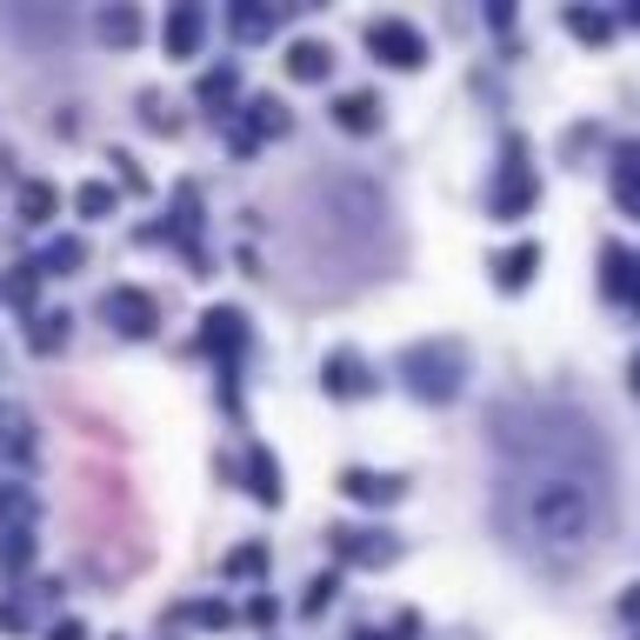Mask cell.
I'll return each mask as SVG.
<instances>
[{"label": "cell", "instance_id": "6da1fadb", "mask_svg": "<svg viewBox=\"0 0 640 640\" xmlns=\"http://www.w3.org/2000/svg\"><path fill=\"white\" fill-rule=\"evenodd\" d=\"M507 514L540 553H581L607 527V467L594 441H553L534 434V447L507 467Z\"/></svg>", "mask_w": 640, "mask_h": 640}, {"label": "cell", "instance_id": "7a4b0ae2", "mask_svg": "<svg viewBox=\"0 0 640 640\" xmlns=\"http://www.w3.org/2000/svg\"><path fill=\"white\" fill-rule=\"evenodd\" d=\"M367 41H374L393 67H414V60L427 54V47H421V34H414L408 21H367Z\"/></svg>", "mask_w": 640, "mask_h": 640}, {"label": "cell", "instance_id": "3957f363", "mask_svg": "<svg viewBox=\"0 0 640 640\" xmlns=\"http://www.w3.org/2000/svg\"><path fill=\"white\" fill-rule=\"evenodd\" d=\"M607 294L620 307H640V261L627 248H607Z\"/></svg>", "mask_w": 640, "mask_h": 640}, {"label": "cell", "instance_id": "277c9868", "mask_svg": "<svg viewBox=\"0 0 640 640\" xmlns=\"http://www.w3.org/2000/svg\"><path fill=\"white\" fill-rule=\"evenodd\" d=\"M527 194H534V181L521 174V147H514V168H507V181H501V194H494V214H507V220H514V214L527 207Z\"/></svg>", "mask_w": 640, "mask_h": 640}, {"label": "cell", "instance_id": "5b68a950", "mask_svg": "<svg viewBox=\"0 0 640 640\" xmlns=\"http://www.w3.org/2000/svg\"><path fill=\"white\" fill-rule=\"evenodd\" d=\"M107 307L121 313V328H127V334H140V328H147V294L121 287V294H107Z\"/></svg>", "mask_w": 640, "mask_h": 640}, {"label": "cell", "instance_id": "8992f818", "mask_svg": "<svg viewBox=\"0 0 640 640\" xmlns=\"http://www.w3.org/2000/svg\"><path fill=\"white\" fill-rule=\"evenodd\" d=\"M534 267H540V254H534V248H507V254H501V287H521Z\"/></svg>", "mask_w": 640, "mask_h": 640}, {"label": "cell", "instance_id": "52a82bcc", "mask_svg": "<svg viewBox=\"0 0 640 640\" xmlns=\"http://www.w3.org/2000/svg\"><path fill=\"white\" fill-rule=\"evenodd\" d=\"M300 80H313V73H328V47L320 41H294V60H287Z\"/></svg>", "mask_w": 640, "mask_h": 640}, {"label": "cell", "instance_id": "ba28073f", "mask_svg": "<svg viewBox=\"0 0 640 640\" xmlns=\"http://www.w3.org/2000/svg\"><path fill=\"white\" fill-rule=\"evenodd\" d=\"M194 34H201V8H181V14L168 21V41H174V54H194Z\"/></svg>", "mask_w": 640, "mask_h": 640}, {"label": "cell", "instance_id": "9c48e42d", "mask_svg": "<svg viewBox=\"0 0 640 640\" xmlns=\"http://www.w3.org/2000/svg\"><path fill=\"white\" fill-rule=\"evenodd\" d=\"M374 107H380L374 94H341V127H354V134L374 127Z\"/></svg>", "mask_w": 640, "mask_h": 640}, {"label": "cell", "instance_id": "30bf717a", "mask_svg": "<svg viewBox=\"0 0 640 640\" xmlns=\"http://www.w3.org/2000/svg\"><path fill=\"white\" fill-rule=\"evenodd\" d=\"M614 187H620V201H627V207H640V153H620Z\"/></svg>", "mask_w": 640, "mask_h": 640}, {"label": "cell", "instance_id": "8fae6325", "mask_svg": "<svg viewBox=\"0 0 640 640\" xmlns=\"http://www.w3.org/2000/svg\"><path fill=\"white\" fill-rule=\"evenodd\" d=\"M80 207H88V214H101V207H114V194L94 181V187H80Z\"/></svg>", "mask_w": 640, "mask_h": 640}, {"label": "cell", "instance_id": "7c38bea8", "mask_svg": "<svg viewBox=\"0 0 640 640\" xmlns=\"http://www.w3.org/2000/svg\"><path fill=\"white\" fill-rule=\"evenodd\" d=\"M568 27H574V34H607V21H601V14H568Z\"/></svg>", "mask_w": 640, "mask_h": 640}, {"label": "cell", "instance_id": "4fadbf2b", "mask_svg": "<svg viewBox=\"0 0 640 640\" xmlns=\"http://www.w3.org/2000/svg\"><path fill=\"white\" fill-rule=\"evenodd\" d=\"M47 207H54V187H27V214H34V220H41V214H47Z\"/></svg>", "mask_w": 640, "mask_h": 640}, {"label": "cell", "instance_id": "5bb4252c", "mask_svg": "<svg viewBox=\"0 0 640 640\" xmlns=\"http://www.w3.org/2000/svg\"><path fill=\"white\" fill-rule=\"evenodd\" d=\"M54 640H80V620H60V627H54Z\"/></svg>", "mask_w": 640, "mask_h": 640}, {"label": "cell", "instance_id": "9a60e30c", "mask_svg": "<svg viewBox=\"0 0 640 640\" xmlns=\"http://www.w3.org/2000/svg\"><path fill=\"white\" fill-rule=\"evenodd\" d=\"M627 380H633V393H640V354H633V374H627Z\"/></svg>", "mask_w": 640, "mask_h": 640}, {"label": "cell", "instance_id": "2e32d148", "mask_svg": "<svg viewBox=\"0 0 640 640\" xmlns=\"http://www.w3.org/2000/svg\"><path fill=\"white\" fill-rule=\"evenodd\" d=\"M361 640H380V633H361Z\"/></svg>", "mask_w": 640, "mask_h": 640}]
</instances>
